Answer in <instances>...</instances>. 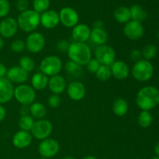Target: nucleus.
<instances>
[{"label": "nucleus", "mask_w": 159, "mask_h": 159, "mask_svg": "<svg viewBox=\"0 0 159 159\" xmlns=\"http://www.w3.org/2000/svg\"><path fill=\"white\" fill-rule=\"evenodd\" d=\"M6 110L3 106L0 105V122L6 118Z\"/></svg>", "instance_id": "37998d69"}, {"label": "nucleus", "mask_w": 159, "mask_h": 159, "mask_svg": "<svg viewBox=\"0 0 159 159\" xmlns=\"http://www.w3.org/2000/svg\"><path fill=\"white\" fill-rule=\"evenodd\" d=\"M83 159H97L95 156L93 155H88V156H85Z\"/></svg>", "instance_id": "de8ad7c7"}, {"label": "nucleus", "mask_w": 159, "mask_h": 159, "mask_svg": "<svg viewBox=\"0 0 159 159\" xmlns=\"http://www.w3.org/2000/svg\"><path fill=\"white\" fill-rule=\"evenodd\" d=\"M95 57L101 65L111 66L116 61V52L114 49L107 44L98 46L95 50Z\"/></svg>", "instance_id": "0eeeda50"}, {"label": "nucleus", "mask_w": 159, "mask_h": 159, "mask_svg": "<svg viewBox=\"0 0 159 159\" xmlns=\"http://www.w3.org/2000/svg\"><path fill=\"white\" fill-rule=\"evenodd\" d=\"M20 67L26 72H31L35 69V62L28 56H23L20 59Z\"/></svg>", "instance_id": "7c9ffc66"}, {"label": "nucleus", "mask_w": 159, "mask_h": 159, "mask_svg": "<svg viewBox=\"0 0 159 159\" xmlns=\"http://www.w3.org/2000/svg\"><path fill=\"white\" fill-rule=\"evenodd\" d=\"M90 40L98 46L106 44L108 40V34L104 29H93L90 34Z\"/></svg>", "instance_id": "5701e85b"}, {"label": "nucleus", "mask_w": 159, "mask_h": 159, "mask_svg": "<svg viewBox=\"0 0 159 159\" xmlns=\"http://www.w3.org/2000/svg\"><path fill=\"white\" fill-rule=\"evenodd\" d=\"M96 76L101 82H107V81H108L112 76L110 66L100 65L99 69L96 72Z\"/></svg>", "instance_id": "c756f323"}, {"label": "nucleus", "mask_w": 159, "mask_h": 159, "mask_svg": "<svg viewBox=\"0 0 159 159\" xmlns=\"http://www.w3.org/2000/svg\"><path fill=\"white\" fill-rule=\"evenodd\" d=\"M16 21L18 27L23 32L33 33L40 24V15L34 9H27L20 12Z\"/></svg>", "instance_id": "7ed1b4c3"}, {"label": "nucleus", "mask_w": 159, "mask_h": 159, "mask_svg": "<svg viewBox=\"0 0 159 159\" xmlns=\"http://www.w3.org/2000/svg\"><path fill=\"white\" fill-rule=\"evenodd\" d=\"M48 76L42 72H37L31 79V85L34 90H43L48 85Z\"/></svg>", "instance_id": "4be33fe9"}, {"label": "nucleus", "mask_w": 159, "mask_h": 159, "mask_svg": "<svg viewBox=\"0 0 159 159\" xmlns=\"http://www.w3.org/2000/svg\"><path fill=\"white\" fill-rule=\"evenodd\" d=\"M112 75L118 80L126 79L130 75V68L125 62L122 61H115L110 66Z\"/></svg>", "instance_id": "6ab92c4d"}, {"label": "nucleus", "mask_w": 159, "mask_h": 159, "mask_svg": "<svg viewBox=\"0 0 159 159\" xmlns=\"http://www.w3.org/2000/svg\"><path fill=\"white\" fill-rule=\"evenodd\" d=\"M114 19L120 23H127L131 20L130 8L127 6H119L116 8L113 13Z\"/></svg>", "instance_id": "b1692460"}, {"label": "nucleus", "mask_w": 159, "mask_h": 159, "mask_svg": "<svg viewBox=\"0 0 159 159\" xmlns=\"http://www.w3.org/2000/svg\"><path fill=\"white\" fill-rule=\"evenodd\" d=\"M31 135L37 140L47 139L49 138L53 131V125L47 120H38L35 121L31 129Z\"/></svg>", "instance_id": "6e6552de"}, {"label": "nucleus", "mask_w": 159, "mask_h": 159, "mask_svg": "<svg viewBox=\"0 0 159 159\" xmlns=\"http://www.w3.org/2000/svg\"><path fill=\"white\" fill-rule=\"evenodd\" d=\"M154 150H155V153L156 154V156L159 157V141L155 144Z\"/></svg>", "instance_id": "a18cd8bd"}, {"label": "nucleus", "mask_w": 159, "mask_h": 159, "mask_svg": "<svg viewBox=\"0 0 159 159\" xmlns=\"http://www.w3.org/2000/svg\"><path fill=\"white\" fill-rule=\"evenodd\" d=\"M26 49L33 54H37L43 49L45 46V38L39 32H33L30 34L25 41Z\"/></svg>", "instance_id": "9d476101"}, {"label": "nucleus", "mask_w": 159, "mask_h": 159, "mask_svg": "<svg viewBox=\"0 0 159 159\" xmlns=\"http://www.w3.org/2000/svg\"><path fill=\"white\" fill-rule=\"evenodd\" d=\"M69 47V43L66 40H60L57 42L56 48L60 52H66Z\"/></svg>", "instance_id": "58836bf2"}, {"label": "nucleus", "mask_w": 159, "mask_h": 159, "mask_svg": "<svg viewBox=\"0 0 159 159\" xmlns=\"http://www.w3.org/2000/svg\"><path fill=\"white\" fill-rule=\"evenodd\" d=\"M65 71L70 75L74 76H79L82 73V68L80 65L75 63L72 61H68L65 65Z\"/></svg>", "instance_id": "473e14b6"}, {"label": "nucleus", "mask_w": 159, "mask_h": 159, "mask_svg": "<svg viewBox=\"0 0 159 159\" xmlns=\"http://www.w3.org/2000/svg\"><path fill=\"white\" fill-rule=\"evenodd\" d=\"M144 26L140 22L131 20L124 25V35L131 40H136L141 38L144 35Z\"/></svg>", "instance_id": "f8f14e48"}, {"label": "nucleus", "mask_w": 159, "mask_h": 159, "mask_svg": "<svg viewBox=\"0 0 159 159\" xmlns=\"http://www.w3.org/2000/svg\"><path fill=\"white\" fill-rule=\"evenodd\" d=\"M136 104L142 110H153L159 105V90L154 86L141 89L136 96Z\"/></svg>", "instance_id": "f257e3e1"}, {"label": "nucleus", "mask_w": 159, "mask_h": 159, "mask_svg": "<svg viewBox=\"0 0 159 159\" xmlns=\"http://www.w3.org/2000/svg\"><path fill=\"white\" fill-rule=\"evenodd\" d=\"M40 159H48V158H42V157H41V158H40Z\"/></svg>", "instance_id": "3c124183"}, {"label": "nucleus", "mask_w": 159, "mask_h": 159, "mask_svg": "<svg viewBox=\"0 0 159 159\" xmlns=\"http://www.w3.org/2000/svg\"><path fill=\"white\" fill-rule=\"evenodd\" d=\"M138 122L140 127H143V128H148L152 125V122H153L152 114L149 111L142 110L138 116Z\"/></svg>", "instance_id": "cd10ccee"}, {"label": "nucleus", "mask_w": 159, "mask_h": 159, "mask_svg": "<svg viewBox=\"0 0 159 159\" xmlns=\"http://www.w3.org/2000/svg\"><path fill=\"white\" fill-rule=\"evenodd\" d=\"M158 38H159V31H158Z\"/></svg>", "instance_id": "603ef678"}, {"label": "nucleus", "mask_w": 159, "mask_h": 159, "mask_svg": "<svg viewBox=\"0 0 159 159\" xmlns=\"http://www.w3.org/2000/svg\"><path fill=\"white\" fill-rule=\"evenodd\" d=\"M6 77L11 82L21 85L27 81L29 74L26 71L22 69L20 66H13L7 71Z\"/></svg>", "instance_id": "f3484780"}, {"label": "nucleus", "mask_w": 159, "mask_h": 159, "mask_svg": "<svg viewBox=\"0 0 159 159\" xmlns=\"http://www.w3.org/2000/svg\"><path fill=\"white\" fill-rule=\"evenodd\" d=\"M18 24L13 17H6L0 22V36L9 39L16 35L18 30Z\"/></svg>", "instance_id": "ddd939ff"}, {"label": "nucleus", "mask_w": 159, "mask_h": 159, "mask_svg": "<svg viewBox=\"0 0 159 159\" xmlns=\"http://www.w3.org/2000/svg\"><path fill=\"white\" fill-rule=\"evenodd\" d=\"M28 6H29V2L28 0H18L16 4V8L20 12H23L24 11L27 10Z\"/></svg>", "instance_id": "ea45409f"}, {"label": "nucleus", "mask_w": 159, "mask_h": 159, "mask_svg": "<svg viewBox=\"0 0 159 159\" xmlns=\"http://www.w3.org/2000/svg\"><path fill=\"white\" fill-rule=\"evenodd\" d=\"M10 11V3L8 0H0V18H6Z\"/></svg>", "instance_id": "c9c22d12"}, {"label": "nucleus", "mask_w": 159, "mask_h": 159, "mask_svg": "<svg viewBox=\"0 0 159 159\" xmlns=\"http://www.w3.org/2000/svg\"><path fill=\"white\" fill-rule=\"evenodd\" d=\"M130 11L131 20L140 22V23L145 21L148 19V16L147 11L143 9L139 5H133V6H131V7L130 8Z\"/></svg>", "instance_id": "393cba45"}, {"label": "nucleus", "mask_w": 159, "mask_h": 159, "mask_svg": "<svg viewBox=\"0 0 159 159\" xmlns=\"http://www.w3.org/2000/svg\"><path fill=\"white\" fill-rule=\"evenodd\" d=\"M60 150L59 143L53 138H47L39 144L38 152L42 158H51L57 155Z\"/></svg>", "instance_id": "1a4fd4ad"}, {"label": "nucleus", "mask_w": 159, "mask_h": 159, "mask_svg": "<svg viewBox=\"0 0 159 159\" xmlns=\"http://www.w3.org/2000/svg\"><path fill=\"white\" fill-rule=\"evenodd\" d=\"M7 68L5 66V65H3L2 63L0 62V79L2 78H5V76H6V73H7Z\"/></svg>", "instance_id": "79ce46f5"}, {"label": "nucleus", "mask_w": 159, "mask_h": 159, "mask_svg": "<svg viewBox=\"0 0 159 159\" xmlns=\"http://www.w3.org/2000/svg\"><path fill=\"white\" fill-rule=\"evenodd\" d=\"M152 159H159V157L158 156H155V157H154V158H152Z\"/></svg>", "instance_id": "8fccbe9b"}, {"label": "nucleus", "mask_w": 159, "mask_h": 159, "mask_svg": "<svg viewBox=\"0 0 159 159\" xmlns=\"http://www.w3.org/2000/svg\"><path fill=\"white\" fill-rule=\"evenodd\" d=\"M40 69L47 76L56 75L62 70V61L57 56L49 55L41 61Z\"/></svg>", "instance_id": "423d86ee"}, {"label": "nucleus", "mask_w": 159, "mask_h": 159, "mask_svg": "<svg viewBox=\"0 0 159 159\" xmlns=\"http://www.w3.org/2000/svg\"><path fill=\"white\" fill-rule=\"evenodd\" d=\"M91 29L89 26L84 23H78L73 27L71 36L75 42L78 43H85L90 39Z\"/></svg>", "instance_id": "4468645a"}, {"label": "nucleus", "mask_w": 159, "mask_h": 159, "mask_svg": "<svg viewBox=\"0 0 159 159\" xmlns=\"http://www.w3.org/2000/svg\"><path fill=\"white\" fill-rule=\"evenodd\" d=\"M11 50L15 53H21L26 49L25 42L22 40H15L12 42L10 46Z\"/></svg>", "instance_id": "f704fd0d"}, {"label": "nucleus", "mask_w": 159, "mask_h": 159, "mask_svg": "<svg viewBox=\"0 0 159 159\" xmlns=\"http://www.w3.org/2000/svg\"><path fill=\"white\" fill-rule=\"evenodd\" d=\"M133 77L138 82H147L150 80L154 74V68L149 61L141 59L136 61L131 69Z\"/></svg>", "instance_id": "20e7f679"}, {"label": "nucleus", "mask_w": 159, "mask_h": 159, "mask_svg": "<svg viewBox=\"0 0 159 159\" xmlns=\"http://www.w3.org/2000/svg\"><path fill=\"white\" fill-rule=\"evenodd\" d=\"M34 117L30 115H25V116H21L19 119L18 125L19 127L21 130L24 131H30L33 126L34 124Z\"/></svg>", "instance_id": "c85d7f7f"}, {"label": "nucleus", "mask_w": 159, "mask_h": 159, "mask_svg": "<svg viewBox=\"0 0 159 159\" xmlns=\"http://www.w3.org/2000/svg\"><path fill=\"white\" fill-rule=\"evenodd\" d=\"M100 64L99 63L97 60L96 58L93 59L89 61V63L87 64V70L89 71L90 73H93V74H96V72L97 71V70L99 69V68L100 67Z\"/></svg>", "instance_id": "4c0bfd02"}, {"label": "nucleus", "mask_w": 159, "mask_h": 159, "mask_svg": "<svg viewBox=\"0 0 159 159\" xmlns=\"http://www.w3.org/2000/svg\"><path fill=\"white\" fill-rule=\"evenodd\" d=\"M157 52H158V51H157L156 47L155 45L149 43V44L145 45L143 48L141 54H142V57H144V60L150 61L156 56Z\"/></svg>", "instance_id": "2f4dec72"}, {"label": "nucleus", "mask_w": 159, "mask_h": 159, "mask_svg": "<svg viewBox=\"0 0 159 159\" xmlns=\"http://www.w3.org/2000/svg\"><path fill=\"white\" fill-rule=\"evenodd\" d=\"M61 102V99L59 95L52 94L48 99V106L51 108H57Z\"/></svg>", "instance_id": "e433bc0d"}, {"label": "nucleus", "mask_w": 159, "mask_h": 159, "mask_svg": "<svg viewBox=\"0 0 159 159\" xmlns=\"http://www.w3.org/2000/svg\"><path fill=\"white\" fill-rule=\"evenodd\" d=\"M48 88L53 94L60 95L67 89V83L65 78L60 75L51 76L48 81Z\"/></svg>", "instance_id": "412c9836"}, {"label": "nucleus", "mask_w": 159, "mask_h": 159, "mask_svg": "<svg viewBox=\"0 0 159 159\" xmlns=\"http://www.w3.org/2000/svg\"><path fill=\"white\" fill-rule=\"evenodd\" d=\"M50 6V0H34L33 1V8L34 10L38 13L44 12L48 10Z\"/></svg>", "instance_id": "72a5a7b5"}, {"label": "nucleus", "mask_w": 159, "mask_h": 159, "mask_svg": "<svg viewBox=\"0 0 159 159\" xmlns=\"http://www.w3.org/2000/svg\"><path fill=\"white\" fill-rule=\"evenodd\" d=\"M59 23V13L56 11L47 10L40 15V24L46 29H53Z\"/></svg>", "instance_id": "a211bd4d"}, {"label": "nucleus", "mask_w": 159, "mask_h": 159, "mask_svg": "<svg viewBox=\"0 0 159 159\" xmlns=\"http://www.w3.org/2000/svg\"><path fill=\"white\" fill-rule=\"evenodd\" d=\"M29 110L30 113H31V116L36 118V119H43L47 114L46 107L43 104L40 103V102H34V103L31 104Z\"/></svg>", "instance_id": "bb28decb"}, {"label": "nucleus", "mask_w": 159, "mask_h": 159, "mask_svg": "<svg viewBox=\"0 0 159 159\" xmlns=\"http://www.w3.org/2000/svg\"><path fill=\"white\" fill-rule=\"evenodd\" d=\"M60 22L64 26L71 28L79 23V16L76 10L71 7H64L59 12Z\"/></svg>", "instance_id": "9b49d317"}, {"label": "nucleus", "mask_w": 159, "mask_h": 159, "mask_svg": "<svg viewBox=\"0 0 159 159\" xmlns=\"http://www.w3.org/2000/svg\"><path fill=\"white\" fill-rule=\"evenodd\" d=\"M5 45V42H4V40H3L2 37L0 36V51H1L2 49L3 48V47H4Z\"/></svg>", "instance_id": "49530a36"}, {"label": "nucleus", "mask_w": 159, "mask_h": 159, "mask_svg": "<svg viewBox=\"0 0 159 159\" xmlns=\"http://www.w3.org/2000/svg\"><path fill=\"white\" fill-rule=\"evenodd\" d=\"M93 29H104V23L101 20L95 22L93 24Z\"/></svg>", "instance_id": "c03bdc74"}, {"label": "nucleus", "mask_w": 159, "mask_h": 159, "mask_svg": "<svg viewBox=\"0 0 159 159\" xmlns=\"http://www.w3.org/2000/svg\"><path fill=\"white\" fill-rule=\"evenodd\" d=\"M67 53L70 61L80 66L86 65L92 59L91 48L85 43L74 42L70 43Z\"/></svg>", "instance_id": "f03ea898"}, {"label": "nucleus", "mask_w": 159, "mask_h": 159, "mask_svg": "<svg viewBox=\"0 0 159 159\" xmlns=\"http://www.w3.org/2000/svg\"><path fill=\"white\" fill-rule=\"evenodd\" d=\"M67 93L73 101H80L85 96V87L82 82L74 81L67 86Z\"/></svg>", "instance_id": "2eb2a0df"}, {"label": "nucleus", "mask_w": 159, "mask_h": 159, "mask_svg": "<svg viewBox=\"0 0 159 159\" xmlns=\"http://www.w3.org/2000/svg\"><path fill=\"white\" fill-rule=\"evenodd\" d=\"M141 57H142L141 51H140L138 49H134L130 52V58L134 61H138L141 60Z\"/></svg>", "instance_id": "a19ab883"}, {"label": "nucleus", "mask_w": 159, "mask_h": 159, "mask_svg": "<svg viewBox=\"0 0 159 159\" xmlns=\"http://www.w3.org/2000/svg\"><path fill=\"white\" fill-rule=\"evenodd\" d=\"M13 96L21 105L28 107L35 101L36 93L32 86L21 84L14 89Z\"/></svg>", "instance_id": "39448f33"}, {"label": "nucleus", "mask_w": 159, "mask_h": 159, "mask_svg": "<svg viewBox=\"0 0 159 159\" xmlns=\"http://www.w3.org/2000/svg\"><path fill=\"white\" fill-rule=\"evenodd\" d=\"M32 142V135L29 131L19 130L12 138V144L18 149H24L29 147Z\"/></svg>", "instance_id": "aec40b11"}, {"label": "nucleus", "mask_w": 159, "mask_h": 159, "mask_svg": "<svg viewBox=\"0 0 159 159\" xmlns=\"http://www.w3.org/2000/svg\"><path fill=\"white\" fill-rule=\"evenodd\" d=\"M62 159H75V158H73V157H71V156H66V157H65V158H63Z\"/></svg>", "instance_id": "09e8293b"}, {"label": "nucleus", "mask_w": 159, "mask_h": 159, "mask_svg": "<svg viewBox=\"0 0 159 159\" xmlns=\"http://www.w3.org/2000/svg\"><path fill=\"white\" fill-rule=\"evenodd\" d=\"M129 106L127 101L123 98H119L114 101L113 105V111L115 115L118 116H123L127 114Z\"/></svg>", "instance_id": "a878e982"}, {"label": "nucleus", "mask_w": 159, "mask_h": 159, "mask_svg": "<svg viewBox=\"0 0 159 159\" xmlns=\"http://www.w3.org/2000/svg\"><path fill=\"white\" fill-rule=\"evenodd\" d=\"M14 88L12 82L6 78L0 79V104L7 103L13 97Z\"/></svg>", "instance_id": "dca6fc26"}]
</instances>
